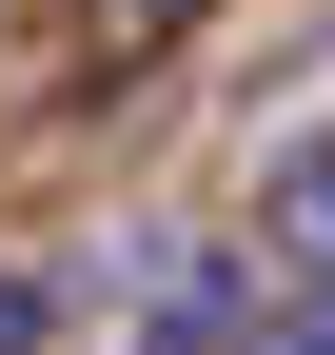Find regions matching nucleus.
<instances>
[{"instance_id": "nucleus-2", "label": "nucleus", "mask_w": 335, "mask_h": 355, "mask_svg": "<svg viewBox=\"0 0 335 355\" xmlns=\"http://www.w3.org/2000/svg\"><path fill=\"white\" fill-rule=\"evenodd\" d=\"M0 355H60V277H0Z\"/></svg>"}, {"instance_id": "nucleus-3", "label": "nucleus", "mask_w": 335, "mask_h": 355, "mask_svg": "<svg viewBox=\"0 0 335 355\" xmlns=\"http://www.w3.org/2000/svg\"><path fill=\"white\" fill-rule=\"evenodd\" d=\"M138 20H197V0H138Z\"/></svg>"}, {"instance_id": "nucleus-1", "label": "nucleus", "mask_w": 335, "mask_h": 355, "mask_svg": "<svg viewBox=\"0 0 335 355\" xmlns=\"http://www.w3.org/2000/svg\"><path fill=\"white\" fill-rule=\"evenodd\" d=\"M257 237H276V277H335V119L257 178Z\"/></svg>"}]
</instances>
